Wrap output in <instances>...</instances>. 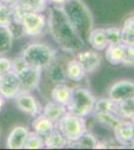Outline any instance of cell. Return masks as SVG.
I'll list each match as a JSON object with an SVG mask.
<instances>
[{"label": "cell", "instance_id": "obj_19", "mask_svg": "<svg viewBox=\"0 0 134 150\" xmlns=\"http://www.w3.org/2000/svg\"><path fill=\"white\" fill-rule=\"evenodd\" d=\"M43 139H44L45 148L47 149H59L68 145L66 138L57 128H54L50 133L43 136Z\"/></svg>", "mask_w": 134, "mask_h": 150}, {"label": "cell", "instance_id": "obj_29", "mask_svg": "<svg viewBox=\"0 0 134 150\" xmlns=\"http://www.w3.org/2000/svg\"><path fill=\"white\" fill-rule=\"evenodd\" d=\"M97 142H98V140L93 134L85 132L76 142L72 143L70 146H78L82 147V148H95Z\"/></svg>", "mask_w": 134, "mask_h": 150}, {"label": "cell", "instance_id": "obj_31", "mask_svg": "<svg viewBox=\"0 0 134 150\" xmlns=\"http://www.w3.org/2000/svg\"><path fill=\"white\" fill-rule=\"evenodd\" d=\"M12 70V59L5 55H0V75L5 74Z\"/></svg>", "mask_w": 134, "mask_h": 150}, {"label": "cell", "instance_id": "obj_9", "mask_svg": "<svg viewBox=\"0 0 134 150\" xmlns=\"http://www.w3.org/2000/svg\"><path fill=\"white\" fill-rule=\"evenodd\" d=\"M16 107L21 112L35 117L41 113V106L37 101L35 96H33L30 92L22 91L14 98Z\"/></svg>", "mask_w": 134, "mask_h": 150}, {"label": "cell", "instance_id": "obj_37", "mask_svg": "<svg viewBox=\"0 0 134 150\" xmlns=\"http://www.w3.org/2000/svg\"><path fill=\"white\" fill-rule=\"evenodd\" d=\"M0 2L8 4V5H13V4H15L17 2V0H0Z\"/></svg>", "mask_w": 134, "mask_h": 150}, {"label": "cell", "instance_id": "obj_23", "mask_svg": "<svg viewBox=\"0 0 134 150\" xmlns=\"http://www.w3.org/2000/svg\"><path fill=\"white\" fill-rule=\"evenodd\" d=\"M101 112H111L117 114V103L114 102L109 97L101 98L99 100H96L95 101L93 112L92 113H101Z\"/></svg>", "mask_w": 134, "mask_h": 150}, {"label": "cell", "instance_id": "obj_34", "mask_svg": "<svg viewBox=\"0 0 134 150\" xmlns=\"http://www.w3.org/2000/svg\"><path fill=\"white\" fill-rule=\"evenodd\" d=\"M125 46H126V50H127L128 55L134 60V43H132V44H130V45H125Z\"/></svg>", "mask_w": 134, "mask_h": 150}, {"label": "cell", "instance_id": "obj_33", "mask_svg": "<svg viewBox=\"0 0 134 150\" xmlns=\"http://www.w3.org/2000/svg\"><path fill=\"white\" fill-rule=\"evenodd\" d=\"M122 27H125V28L134 31V16H130V17L126 18V20L124 21Z\"/></svg>", "mask_w": 134, "mask_h": 150}, {"label": "cell", "instance_id": "obj_18", "mask_svg": "<svg viewBox=\"0 0 134 150\" xmlns=\"http://www.w3.org/2000/svg\"><path fill=\"white\" fill-rule=\"evenodd\" d=\"M31 128L37 134L41 135V136H45L54 129L55 123L40 113V114L34 117L33 121L31 123Z\"/></svg>", "mask_w": 134, "mask_h": 150}, {"label": "cell", "instance_id": "obj_1", "mask_svg": "<svg viewBox=\"0 0 134 150\" xmlns=\"http://www.w3.org/2000/svg\"><path fill=\"white\" fill-rule=\"evenodd\" d=\"M47 27L58 47L67 53H77L85 46V41L69 23L58 5L48 9Z\"/></svg>", "mask_w": 134, "mask_h": 150}, {"label": "cell", "instance_id": "obj_17", "mask_svg": "<svg viewBox=\"0 0 134 150\" xmlns=\"http://www.w3.org/2000/svg\"><path fill=\"white\" fill-rule=\"evenodd\" d=\"M86 41L94 50H97V51L105 50L106 47L108 46V42H107L105 35V28L92 29Z\"/></svg>", "mask_w": 134, "mask_h": 150}, {"label": "cell", "instance_id": "obj_3", "mask_svg": "<svg viewBox=\"0 0 134 150\" xmlns=\"http://www.w3.org/2000/svg\"><path fill=\"white\" fill-rule=\"evenodd\" d=\"M20 56L28 66L45 70L56 59V51L47 43L32 42L26 45Z\"/></svg>", "mask_w": 134, "mask_h": 150}, {"label": "cell", "instance_id": "obj_28", "mask_svg": "<svg viewBox=\"0 0 134 150\" xmlns=\"http://www.w3.org/2000/svg\"><path fill=\"white\" fill-rule=\"evenodd\" d=\"M13 21L11 5L0 2V27H7L11 25Z\"/></svg>", "mask_w": 134, "mask_h": 150}, {"label": "cell", "instance_id": "obj_13", "mask_svg": "<svg viewBox=\"0 0 134 150\" xmlns=\"http://www.w3.org/2000/svg\"><path fill=\"white\" fill-rule=\"evenodd\" d=\"M29 132L28 128L23 125L14 126L7 135L6 147L8 149H23Z\"/></svg>", "mask_w": 134, "mask_h": 150}, {"label": "cell", "instance_id": "obj_7", "mask_svg": "<svg viewBox=\"0 0 134 150\" xmlns=\"http://www.w3.org/2000/svg\"><path fill=\"white\" fill-rule=\"evenodd\" d=\"M20 92H22V88L16 72L11 70L0 75V95L9 100L14 99Z\"/></svg>", "mask_w": 134, "mask_h": 150}, {"label": "cell", "instance_id": "obj_20", "mask_svg": "<svg viewBox=\"0 0 134 150\" xmlns=\"http://www.w3.org/2000/svg\"><path fill=\"white\" fill-rule=\"evenodd\" d=\"M65 74H66L67 79L78 82L84 78L86 72L82 67V65L80 64V62L76 58H74V59L68 61L67 64L65 65Z\"/></svg>", "mask_w": 134, "mask_h": 150}, {"label": "cell", "instance_id": "obj_5", "mask_svg": "<svg viewBox=\"0 0 134 150\" xmlns=\"http://www.w3.org/2000/svg\"><path fill=\"white\" fill-rule=\"evenodd\" d=\"M55 128H57L66 138L68 145L76 142L85 132H87V126L84 118L73 115L69 112L63 115L59 121L55 123Z\"/></svg>", "mask_w": 134, "mask_h": 150}, {"label": "cell", "instance_id": "obj_4", "mask_svg": "<svg viewBox=\"0 0 134 150\" xmlns=\"http://www.w3.org/2000/svg\"><path fill=\"white\" fill-rule=\"evenodd\" d=\"M95 101L96 98L88 89L82 87L75 88L73 89L71 98L66 105L67 112L85 118L93 112Z\"/></svg>", "mask_w": 134, "mask_h": 150}, {"label": "cell", "instance_id": "obj_32", "mask_svg": "<svg viewBox=\"0 0 134 150\" xmlns=\"http://www.w3.org/2000/svg\"><path fill=\"white\" fill-rule=\"evenodd\" d=\"M26 66H27V64L25 63V61L22 59L21 56L12 59V70L14 72H16V73H18L20 70H22Z\"/></svg>", "mask_w": 134, "mask_h": 150}, {"label": "cell", "instance_id": "obj_21", "mask_svg": "<svg viewBox=\"0 0 134 150\" xmlns=\"http://www.w3.org/2000/svg\"><path fill=\"white\" fill-rule=\"evenodd\" d=\"M18 4L24 11L44 12L48 8V0H17Z\"/></svg>", "mask_w": 134, "mask_h": 150}, {"label": "cell", "instance_id": "obj_27", "mask_svg": "<svg viewBox=\"0 0 134 150\" xmlns=\"http://www.w3.org/2000/svg\"><path fill=\"white\" fill-rule=\"evenodd\" d=\"M42 148H45L43 136L37 134V133L34 131L29 132L23 149H42Z\"/></svg>", "mask_w": 134, "mask_h": 150}, {"label": "cell", "instance_id": "obj_38", "mask_svg": "<svg viewBox=\"0 0 134 150\" xmlns=\"http://www.w3.org/2000/svg\"><path fill=\"white\" fill-rule=\"evenodd\" d=\"M0 134H1V128H0Z\"/></svg>", "mask_w": 134, "mask_h": 150}, {"label": "cell", "instance_id": "obj_26", "mask_svg": "<svg viewBox=\"0 0 134 150\" xmlns=\"http://www.w3.org/2000/svg\"><path fill=\"white\" fill-rule=\"evenodd\" d=\"M95 117H96L97 121L100 122L101 124L105 125V126L112 128L114 129V127L118 124L120 121H122L120 118V116H118L115 113L111 112H101V113H94Z\"/></svg>", "mask_w": 134, "mask_h": 150}, {"label": "cell", "instance_id": "obj_12", "mask_svg": "<svg viewBox=\"0 0 134 150\" xmlns=\"http://www.w3.org/2000/svg\"><path fill=\"white\" fill-rule=\"evenodd\" d=\"M76 59L80 62L82 67L84 68L86 74L92 73L101 65L102 57L95 50H85V51L77 52Z\"/></svg>", "mask_w": 134, "mask_h": 150}, {"label": "cell", "instance_id": "obj_25", "mask_svg": "<svg viewBox=\"0 0 134 150\" xmlns=\"http://www.w3.org/2000/svg\"><path fill=\"white\" fill-rule=\"evenodd\" d=\"M117 114L123 118L134 119V97L117 103Z\"/></svg>", "mask_w": 134, "mask_h": 150}, {"label": "cell", "instance_id": "obj_15", "mask_svg": "<svg viewBox=\"0 0 134 150\" xmlns=\"http://www.w3.org/2000/svg\"><path fill=\"white\" fill-rule=\"evenodd\" d=\"M66 113V106L62 105V104L58 102H55L53 100L48 101L41 109V114L44 115L45 117H47L48 119L54 123L59 121L60 118Z\"/></svg>", "mask_w": 134, "mask_h": 150}, {"label": "cell", "instance_id": "obj_16", "mask_svg": "<svg viewBox=\"0 0 134 150\" xmlns=\"http://www.w3.org/2000/svg\"><path fill=\"white\" fill-rule=\"evenodd\" d=\"M73 92V88H71L69 85H67L65 82L63 83H57L52 88L50 92L51 100L58 102L62 105L66 106L69 102L70 98H71Z\"/></svg>", "mask_w": 134, "mask_h": 150}, {"label": "cell", "instance_id": "obj_22", "mask_svg": "<svg viewBox=\"0 0 134 150\" xmlns=\"http://www.w3.org/2000/svg\"><path fill=\"white\" fill-rule=\"evenodd\" d=\"M46 69L48 70V73H49V79L53 83H63V82L66 81L67 77L66 74H65V67H63V65L58 63L56 59Z\"/></svg>", "mask_w": 134, "mask_h": 150}, {"label": "cell", "instance_id": "obj_10", "mask_svg": "<svg viewBox=\"0 0 134 150\" xmlns=\"http://www.w3.org/2000/svg\"><path fill=\"white\" fill-rule=\"evenodd\" d=\"M108 97L116 103L134 97V81L124 79L115 82L109 88Z\"/></svg>", "mask_w": 134, "mask_h": 150}, {"label": "cell", "instance_id": "obj_36", "mask_svg": "<svg viewBox=\"0 0 134 150\" xmlns=\"http://www.w3.org/2000/svg\"><path fill=\"white\" fill-rule=\"evenodd\" d=\"M5 100H6V99L4 98L3 96L0 95V112H1V111L3 110L4 105H5Z\"/></svg>", "mask_w": 134, "mask_h": 150}, {"label": "cell", "instance_id": "obj_24", "mask_svg": "<svg viewBox=\"0 0 134 150\" xmlns=\"http://www.w3.org/2000/svg\"><path fill=\"white\" fill-rule=\"evenodd\" d=\"M13 36L11 31L7 27H0V55L7 54L12 48Z\"/></svg>", "mask_w": 134, "mask_h": 150}, {"label": "cell", "instance_id": "obj_30", "mask_svg": "<svg viewBox=\"0 0 134 150\" xmlns=\"http://www.w3.org/2000/svg\"><path fill=\"white\" fill-rule=\"evenodd\" d=\"M105 35L108 42V45L121 44V28L118 27H108L105 28Z\"/></svg>", "mask_w": 134, "mask_h": 150}, {"label": "cell", "instance_id": "obj_6", "mask_svg": "<svg viewBox=\"0 0 134 150\" xmlns=\"http://www.w3.org/2000/svg\"><path fill=\"white\" fill-rule=\"evenodd\" d=\"M17 23H20L24 36L37 37L47 27V16L44 12L24 11Z\"/></svg>", "mask_w": 134, "mask_h": 150}, {"label": "cell", "instance_id": "obj_35", "mask_svg": "<svg viewBox=\"0 0 134 150\" xmlns=\"http://www.w3.org/2000/svg\"><path fill=\"white\" fill-rule=\"evenodd\" d=\"M65 1H67V0H48V2H51V3H53L54 5H61V4L64 3Z\"/></svg>", "mask_w": 134, "mask_h": 150}, {"label": "cell", "instance_id": "obj_2", "mask_svg": "<svg viewBox=\"0 0 134 150\" xmlns=\"http://www.w3.org/2000/svg\"><path fill=\"white\" fill-rule=\"evenodd\" d=\"M59 7L76 32L86 41L94 25L93 16L88 6L82 0H67Z\"/></svg>", "mask_w": 134, "mask_h": 150}, {"label": "cell", "instance_id": "obj_14", "mask_svg": "<svg viewBox=\"0 0 134 150\" xmlns=\"http://www.w3.org/2000/svg\"><path fill=\"white\" fill-rule=\"evenodd\" d=\"M115 139L123 146L134 144V122L120 121L114 127Z\"/></svg>", "mask_w": 134, "mask_h": 150}, {"label": "cell", "instance_id": "obj_8", "mask_svg": "<svg viewBox=\"0 0 134 150\" xmlns=\"http://www.w3.org/2000/svg\"><path fill=\"white\" fill-rule=\"evenodd\" d=\"M41 73H42V70L28 66V65L20 70L17 73V76L20 81L22 91L31 92L37 89L41 81V76H42Z\"/></svg>", "mask_w": 134, "mask_h": 150}, {"label": "cell", "instance_id": "obj_11", "mask_svg": "<svg viewBox=\"0 0 134 150\" xmlns=\"http://www.w3.org/2000/svg\"><path fill=\"white\" fill-rule=\"evenodd\" d=\"M105 57L107 61L112 65L118 64H133L134 60L128 55L126 46L121 43V44L116 45H108L106 47Z\"/></svg>", "mask_w": 134, "mask_h": 150}]
</instances>
